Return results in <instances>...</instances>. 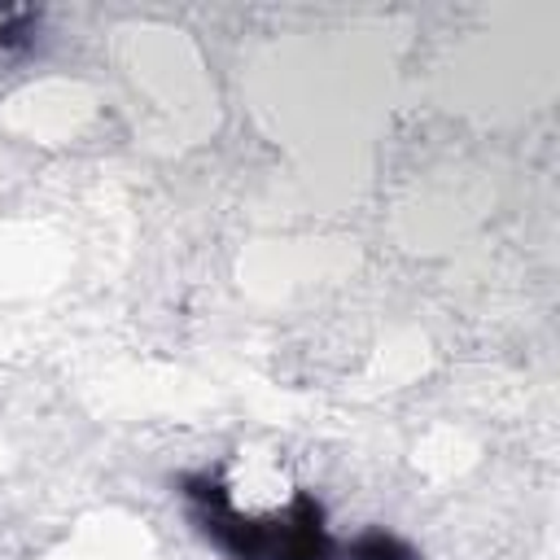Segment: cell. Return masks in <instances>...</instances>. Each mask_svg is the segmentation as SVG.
I'll use <instances>...</instances> for the list:
<instances>
[{
  "mask_svg": "<svg viewBox=\"0 0 560 560\" xmlns=\"http://www.w3.org/2000/svg\"><path fill=\"white\" fill-rule=\"evenodd\" d=\"M341 547L324 525V508L315 494H293L289 512L271 521V560H337Z\"/></svg>",
  "mask_w": 560,
  "mask_h": 560,
  "instance_id": "1",
  "label": "cell"
},
{
  "mask_svg": "<svg viewBox=\"0 0 560 560\" xmlns=\"http://www.w3.org/2000/svg\"><path fill=\"white\" fill-rule=\"evenodd\" d=\"M346 560H416V551L389 529H363L346 547Z\"/></svg>",
  "mask_w": 560,
  "mask_h": 560,
  "instance_id": "2",
  "label": "cell"
},
{
  "mask_svg": "<svg viewBox=\"0 0 560 560\" xmlns=\"http://www.w3.org/2000/svg\"><path fill=\"white\" fill-rule=\"evenodd\" d=\"M35 26H39V18H35L31 9L9 13V18L0 22V52H26V48L35 44Z\"/></svg>",
  "mask_w": 560,
  "mask_h": 560,
  "instance_id": "3",
  "label": "cell"
}]
</instances>
